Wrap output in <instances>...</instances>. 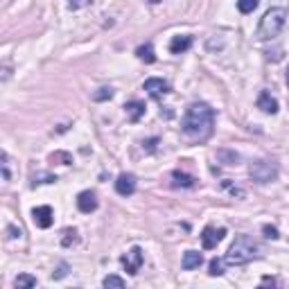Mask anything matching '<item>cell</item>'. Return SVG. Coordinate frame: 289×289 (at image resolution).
<instances>
[{
	"instance_id": "9a60e30c",
	"label": "cell",
	"mask_w": 289,
	"mask_h": 289,
	"mask_svg": "<svg viewBox=\"0 0 289 289\" xmlns=\"http://www.w3.org/2000/svg\"><path fill=\"white\" fill-rule=\"evenodd\" d=\"M172 185L174 187H195V176L185 172H172Z\"/></svg>"
},
{
	"instance_id": "44dd1931",
	"label": "cell",
	"mask_w": 289,
	"mask_h": 289,
	"mask_svg": "<svg viewBox=\"0 0 289 289\" xmlns=\"http://www.w3.org/2000/svg\"><path fill=\"white\" fill-rule=\"evenodd\" d=\"M102 285H104V287H115V289H122V287H124V280H122V278H120V276H107V278H104V280H102Z\"/></svg>"
},
{
	"instance_id": "cb8c5ba5",
	"label": "cell",
	"mask_w": 289,
	"mask_h": 289,
	"mask_svg": "<svg viewBox=\"0 0 289 289\" xmlns=\"http://www.w3.org/2000/svg\"><path fill=\"white\" fill-rule=\"evenodd\" d=\"M64 235H66V237H64V247H70V244L77 242V230H75V228H72V230L68 228Z\"/></svg>"
},
{
	"instance_id": "277c9868",
	"label": "cell",
	"mask_w": 289,
	"mask_h": 289,
	"mask_svg": "<svg viewBox=\"0 0 289 289\" xmlns=\"http://www.w3.org/2000/svg\"><path fill=\"white\" fill-rule=\"evenodd\" d=\"M249 174L255 183H271L278 176V165L271 161H255L249 167Z\"/></svg>"
},
{
	"instance_id": "7402d4cb",
	"label": "cell",
	"mask_w": 289,
	"mask_h": 289,
	"mask_svg": "<svg viewBox=\"0 0 289 289\" xmlns=\"http://www.w3.org/2000/svg\"><path fill=\"white\" fill-rule=\"evenodd\" d=\"M111 98H113V88H100L98 93H93L95 102H104V100H111Z\"/></svg>"
},
{
	"instance_id": "e0dca14e",
	"label": "cell",
	"mask_w": 289,
	"mask_h": 289,
	"mask_svg": "<svg viewBox=\"0 0 289 289\" xmlns=\"http://www.w3.org/2000/svg\"><path fill=\"white\" fill-rule=\"evenodd\" d=\"M18 289H30V287H36V278L30 276V273H21V276L16 278V282H14Z\"/></svg>"
},
{
	"instance_id": "8992f818",
	"label": "cell",
	"mask_w": 289,
	"mask_h": 289,
	"mask_svg": "<svg viewBox=\"0 0 289 289\" xmlns=\"http://www.w3.org/2000/svg\"><path fill=\"white\" fill-rule=\"evenodd\" d=\"M122 264H124V269H127V273L136 276V273L140 271V264H142V249L133 247L127 255H122Z\"/></svg>"
},
{
	"instance_id": "6da1fadb",
	"label": "cell",
	"mask_w": 289,
	"mask_h": 289,
	"mask_svg": "<svg viewBox=\"0 0 289 289\" xmlns=\"http://www.w3.org/2000/svg\"><path fill=\"white\" fill-rule=\"evenodd\" d=\"M213 124H215V113L208 104L204 102H197V104H190L183 115V122H181V129L187 138L192 140H208L213 136Z\"/></svg>"
},
{
	"instance_id": "f1b7e54d",
	"label": "cell",
	"mask_w": 289,
	"mask_h": 289,
	"mask_svg": "<svg viewBox=\"0 0 289 289\" xmlns=\"http://www.w3.org/2000/svg\"><path fill=\"white\" fill-rule=\"evenodd\" d=\"M158 140H156V138H152V140H147V142H144V144H147V149H149V152H154V144H156Z\"/></svg>"
},
{
	"instance_id": "7a4b0ae2",
	"label": "cell",
	"mask_w": 289,
	"mask_h": 289,
	"mask_svg": "<svg viewBox=\"0 0 289 289\" xmlns=\"http://www.w3.org/2000/svg\"><path fill=\"white\" fill-rule=\"evenodd\" d=\"M258 255H260V244L249 235H237L235 242L230 244L228 253H226V262L242 267V264H249L251 260H255Z\"/></svg>"
},
{
	"instance_id": "83f0119b",
	"label": "cell",
	"mask_w": 289,
	"mask_h": 289,
	"mask_svg": "<svg viewBox=\"0 0 289 289\" xmlns=\"http://www.w3.org/2000/svg\"><path fill=\"white\" fill-rule=\"evenodd\" d=\"M262 285H276V278H269V276H264V278H262Z\"/></svg>"
},
{
	"instance_id": "52a82bcc",
	"label": "cell",
	"mask_w": 289,
	"mask_h": 289,
	"mask_svg": "<svg viewBox=\"0 0 289 289\" xmlns=\"http://www.w3.org/2000/svg\"><path fill=\"white\" fill-rule=\"evenodd\" d=\"M144 90H147L152 98H163V95L170 93V84H167L165 79H161V77H149L147 81H144Z\"/></svg>"
},
{
	"instance_id": "3957f363",
	"label": "cell",
	"mask_w": 289,
	"mask_h": 289,
	"mask_svg": "<svg viewBox=\"0 0 289 289\" xmlns=\"http://www.w3.org/2000/svg\"><path fill=\"white\" fill-rule=\"evenodd\" d=\"M285 23H287V12H285V9H282V7H273V9H269V12L262 16V21H260L258 36L262 38V41H269V38H276V36L282 32Z\"/></svg>"
},
{
	"instance_id": "ffe728a7",
	"label": "cell",
	"mask_w": 289,
	"mask_h": 289,
	"mask_svg": "<svg viewBox=\"0 0 289 289\" xmlns=\"http://www.w3.org/2000/svg\"><path fill=\"white\" fill-rule=\"evenodd\" d=\"M210 276H221L224 273V260H219V258H213L210 260Z\"/></svg>"
},
{
	"instance_id": "7c38bea8",
	"label": "cell",
	"mask_w": 289,
	"mask_h": 289,
	"mask_svg": "<svg viewBox=\"0 0 289 289\" xmlns=\"http://www.w3.org/2000/svg\"><path fill=\"white\" fill-rule=\"evenodd\" d=\"M124 113H127V118L131 120V122H138V120L144 115V102H140V100H131V102L124 104Z\"/></svg>"
},
{
	"instance_id": "f546056e",
	"label": "cell",
	"mask_w": 289,
	"mask_h": 289,
	"mask_svg": "<svg viewBox=\"0 0 289 289\" xmlns=\"http://www.w3.org/2000/svg\"><path fill=\"white\" fill-rule=\"evenodd\" d=\"M149 3H152V5H156V3H161V0H149Z\"/></svg>"
},
{
	"instance_id": "5b68a950",
	"label": "cell",
	"mask_w": 289,
	"mask_h": 289,
	"mask_svg": "<svg viewBox=\"0 0 289 289\" xmlns=\"http://www.w3.org/2000/svg\"><path fill=\"white\" fill-rule=\"evenodd\" d=\"M226 228H213V226H206L204 233H201V244H204L206 251H213L217 244L224 239Z\"/></svg>"
},
{
	"instance_id": "603a6c76",
	"label": "cell",
	"mask_w": 289,
	"mask_h": 289,
	"mask_svg": "<svg viewBox=\"0 0 289 289\" xmlns=\"http://www.w3.org/2000/svg\"><path fill=\"white\" fill-rule=\"evenodd\" d=\"M52 161H61V165H68V163H72V158L66 152H57V154H52Z\"/></svg>"
},
{
	"instance_id": "484cf974",
	"label": "cell",
	"mask_w": 289,
	"mask_h": 289,
	"mask_svg": "<svg viewBox=\"0 0 289 289\" xmlns=\"http://www.w3.org/2000/svg\"><path fill=\"white\" fill-rule=\"evenodd\" d=\"M262 230H264V235H267L269 239H276V237H278V230L273 228V226H269V224H267V226H262Z\"/></svg>"
},
{
	"instance_id": "4316f807",
	"label": "cell",
	"mask_w": 289,
	"mask_h": 289,
	"mask_svg": "<svg viewBox=\"0 0 289 289\" xmlns=\"http://www.w3.org/2000/svg\"><path fill=\"white\" fill-rule=\"evenodd\" d=\"M66 269H68V264H59V269H57V271L52 273V278H57V280H59V278H64L66 273H68Z\"/></svg>"
},
{
	"instance_id": "4fadbf2b",
	"label": "cell",
	"mask_w": 289,
	"mask_h": 289,
	"mask_svg": "<svg viewBox=\"0 0 289 289\" xmlns=\"http://www.w3.org/2000/svg\"><path fill=\"white\" fill-rule=\"evenodd\" d=\"M201 262H204V255H201L199 251H185V253H183V260H181V264H183V269H185V271L199 269Z\"/></svg>"
},
{
	"instance_id": "ac0fdd59",
	"label": "cell",
	"mask_w": 289,
	"mask_h": 289,
	"mask_svg": "<svg viewBox=\"0 0 289 289\" xmlns=\"http://www.w3.org/2000/svg\"><path fill=\"white\" fill-rule=\"evenodd\" d=\"M258 3H260V0H237V9L242 14H251V12H255Z\"/></svg>"
},
{
	"instance_id": "30bf717a",
	"label": "cell",
	"mask_w": 289,
	"mask_h": 289,
	"mask_svg": "<svg viewBox=\"0 0 289 289\" xmlns=\"http://www.w3.org/2000/svg\"><path fill=\"white\" fill-rule=\"evenodd\" d=\"M77 208L81 210L84 215H90L95 208H98V199H95V192L84 190L77 195Z\"/></svg>"
},
{
	"instance_id": "8fae6325",
	"label": "cell",
	"mask_w": 289,
	"mask_h": 289,
	"mask_svg": "<svg viewBox=\"0 0 289 289\" xmlns=\"http://www.w3.org/2000/svg\"><path fill=\"white\" fill-rule=\"evenodd\" d=\"M258 109L262 111V113H267V115H276L278 113V100L273 98L269 90H262L260 98H258Z\"/></svg>"
},
{
	"instance_id": "4dcf8cb0",
	"label": "cell",
	"mask_w": 289,
	"mask_h": 289,
	"mask_svg": "<svg viewBox=\"0 0 289 289\" xmlns=\"http://www.w3.org/2000/svg\"><path fill=\"white\" fill-rule=\"evenodd\" d=\"M287 86H289V68H287Z\"/></svg>"
},
{
	"instance_id": "d4e9b609",
	"label": "cell",
	"mask_w": 289,
	"mask_h": 289,
	"mask_svg": "<svg viewBox=\"0 0 289 289\" xmlns=\"http://www.w3.org/2000/svg\"><path fill=\"white\" fill-rule=\"evenodd\" d=\"M93 0H68V5H70V9H81V7H86V5H90Z\"/></svg>"
},
{
	"instance_id": "9c48e42d",
	"label": "cell",
	"mask_w": 289,
	"mask_h": 289,
	"mask_svg": "<svg viewBox=\"0 0 289 289\" xmlns=\"http://www.w3.org/2000/svg\"><path fill=\"white\" fill-rule=\"evenodd\" d=\"M115 192L122 197H131L136 192V176L133 174H120L115 181Z\"/></svg>"
},
{
	"instance_id": "ba28073f",
	"label": "cell",
	"mask_w": 289,
	"mask_h": 289,
	"mask_svg": "<svg viewBox=\"0 0 289 289\" xmlns=\"http://www.w3.org/2000/svg\"><path fill=\"white\" fill-rule=\"evenodd\" d=\"M32 219L38 228H50L52 221H55V215H52L50 206H38V208L32 210Z\"/></svg>"
},
{
	"instance_id": "2e32d148",
	"label": "cell",
	"mask_w": 289,
	"mask_h": 289,
	"mask_svg": "<svg viewBox=\"0 0 289 289\" xmlns=\"http://www.w3.org/2000/svg\"><path fill=\"white\" fill-rule=\"evenodd\" d=\"M136 55H138V59L144 61V64H154L156 61V55H154V45L152 43H144V45H140L136 50Z\"/></svg>"
},
{
	"instance_id": "d6986e66",
	"label": "cell",
	"mask_w": 289,
	"mask_h": 289,
	"mask_svg": "<svg viewBox=\"0 0 289 289\" xmlns=\"http://www.w3.org/2000/svg\"><path fill=\"white\" fill-rule=\"evenodd\" d=\"M217 158H221V161H226V165H235V163L239 161V156L235 152H226V149H221V152H217Z\"/></svg>"
},
{
	"instance_id": "5bb4252c",
	"label": "cell",
	"mask_w": 289,
	"mask_h": 289,
	"mask_svg": "<svg viewBox=\"0 0 289 289\" xmlns=\"http://www.w3.org/2000/svg\"><path fill=\"white\" fill-rule=\"evenodd\" d=\"M192 47V36H174L170 41V52L172 55H183Z\"/></svg>"
}]
</instances>
